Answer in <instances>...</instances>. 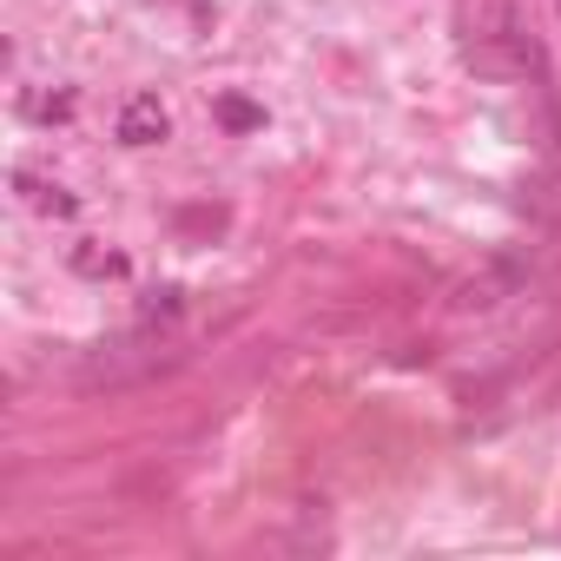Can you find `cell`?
I'll list each match as a JSON object with an SVG mask.
<instances>
[{
  "mask_svg": "<svg viewBox=\"0 0 561 561\" xmlns=\"http://www.w3.org/2000/svg\"><path fill=\"white\" fill-rule=\"evenodd\" d=\"M165 126H172V119H165V106H159L152 93L126 100V113H119V139H126V146H159Z\"/></svg>",
  "mask_w": 561,
  "mask_h": 561,
  "instance_id": "6da1fadb",
  "label": "cell"
},
{
  "mask_svg": "<svg viewBox=\"0 0 561 561\" xmlns=\"http://www.w3.org/2000/svg\"><path fill=\"white\" fill-rule=\"evenodd\" d=\"M21 185H27V198H34L41 211H73V198H67L60 185H34V179H21Z\"/></svg>",
  "mask_w": 561,
  "mask_h": 561,
  "instance_id": "7a4b0ae2",
  "label": "cell"
},
{
  "mask_svg": "<svg viewBox=\"0 0 561 561\" xmlns=\"http://www.w3.org/2000/svg\"><path fill=\"white\" fill-rule=\"evenodd\" d=\"M225 119H231V126H257V113H251L244 100H225Z\"/></svg>",
  "mask_w": 561,
  "mask_h": 561,
  "instance_id": "3957f363",
  "label": "cell"
}]
</instances>
